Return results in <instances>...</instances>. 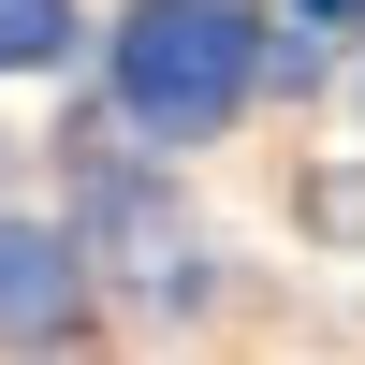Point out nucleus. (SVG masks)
<instances>
[{"label": "nucleus", "mask_w": 365, "mask_h": 365, "mask_svg": "<svg viewBox=\"0 0 365 365\" xmlns=\"http://www.w3.org/2000/svg\"><path fill=\"white\" fill-rule=\"evenodd\" d=\"M263 73V15L249 0H132L117 29V103L146 132H220Z\"/></svg>", "instance_id": "f257e3e1"}, {"label": "nucleus", "mask_w": 365, "mask_h": 365, "mask_svg": "<svg viewBox=\"0 0 365 365\" xmlns=\"http://www.w3.org/2000/svg\"><path fill=\"white\" fill-rule=\"evenodd\" d=\"M0 336H73V249L0 220Z\"/></svg>", "instance_id": "f03ea898"}, {"label": "nucleus", "mask_w": 365, "mask_h": 365, "mask_svg": "<svg viewBox=\"0 0 365 365\" xmlns=\"http://www.w3.org/2000/svg\"><path fill=\"white\" fill-rule=\"evenodd\" d=\"M58 44H73V0H0V73H29Z\"/></svg>", "instance_id": "7ed1b4c3"}]
</instances>
